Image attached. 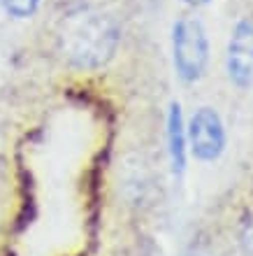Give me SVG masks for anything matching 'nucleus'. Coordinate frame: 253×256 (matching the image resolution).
I'll list each match as a JSON object with an SVG mask.
<instances>
[{
    "mask_svg": "<svg viewBox=\"0 0 253 256\" xmlns=\"http://www.w3.org/2000/svg\"><path fill=\"white\" fill-rule=\"evenodd\" d=\"M56 42L63 61L74 70H100L116 56L121 26L98 7H77L58 24Z\"/></svg>",
    "mask_w": 253,
    "mask_h": 256,
    "instance_id": "obj_1",
    "label": "nucleus"
},
{
    "mask_svg": "<svg viewBox=\"0 0 253 256\" xmlns=\"http://www.w3.org/2000/svg\"><path fill=\"white\" fill-rule=\"evenodd\" d=\"M172 63L186 84L202 80L209 66V35L198 16H181L172 26Z\"/></svg>",
    "mask_w": 253,
    "mask_h": 256,
    "instance_id": "obj_2",
    "label": "nucleus"
},
{
    "mask_svg": "<svg viewBox=\"0 0 253 256\" xmlns=\"http://www.w3.org/2000/svg\"><path fill=\"white\" fill-rule=\"evenodd\" d=\"M226 126L214 108H198L186 126L188 152L198 161L212 163L226 152Z\"/></svg>",
    "mask_w": 253,
    "mask_h": 256,
    "instance_id": "obj_3",
    "label": "nucleus"
},
{
    "mask_svg": "<svg viewBox=\"0 0 253 256\" xmlns=\"http://www.w3.org/2000/svg\"><path fill=\"white\" fill-rule=\"evenodd\" d=\"M226 72L237 88L253 86V19L235 24L226 49Z\"/></svg>",
    "mask_w": 253,
    "mask_h": 256,
    "instance_id": "obj_4",
    "label": "nucleus"
},
{
    "mask_svg": "<svg viewBox=\"0 0 253 256\" xmlns=\"http://www.w3.org/2000/svg\"><path fill=\"white\" fill-rule=\"evenodd\" d=\"M167 154H170V166L177 177L184 175L188 158V142H186V124L181 114V105L177 100L170 102L167 110Z\"/></svg>",
    "mask_w": 253,
    "mask_h": 256,
    "instance_id": "obj_5",
    "label": "nucleus"
},
{
    "mask_svg": "<svg viewBox=\"0 0 253 256\" xmlns=\"http://www.w3.org/2000/svg\"><path fill=\"white\" fill-rule=\"evenodd\" d=\"M42 0H0V5L14 19H30L40 10Z\"/></svg>",
    "mask_w": 253,
    "mask_h": 256,
    "instance_id": "obj_6",
    "label": "nucleus"
},
{
    "mask_svg": "<svg viewBox=\"0 0 253 256\" xmlns=\"http://www.w3.org/2000/svg\"><path fill=\"white\" fill-rule=\"evenodd\" d=\"M181 2L188 7H205V5H209L212 0H181Z\"/></svg>",
    "mask_w": 253,
    "mask_h": 256,
    "instance_id": "obj_7",
    "label": "nucleus"
},
{
    "mask_svg": "<svg viewBox=\"0 0 253 256\" xmlns=\"http://www.w3.org/2000/svg\"><path fill=\"white\" fill-rule=\"evenodd\" d=\"M247 244H249V250L253 252V226L249 224V236H247Z\"/></svg>",
    "mask_w": 253,
    "mask_h": 256,
    "instance_id": "obj_8",
    "label": "nucleus"
}]
</instances>
